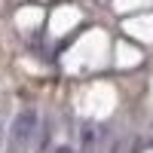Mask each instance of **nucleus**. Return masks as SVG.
Segmentation results:
<instances>
[{
    "label": "nucleus",
    "mask_w": 153,
    "mask_h": 153,
    "mask_svg": "<svg viewBox=\"0 0 153 153\" xmlns=\"http://www.w3.org/2000/svg\"><path fill=\"white\" fill-rule=\"evenodd\" d=\"M37 126H40V117H37L34 107H25L16 120H12L9 129V147L12 150H28L37 138Z\"/></svg>",
    "instance_id": "obj_1"
},
{
    "label": "nucleus",
    "mask_w": 153,
    "mask_h": 153,
    "mask_svg": "<svg viewBox=\"0 0 153 153\" xmlns=\"http://www.w3.org/2000/svg\"><path fill=\"white\" fill-rule=\"evenodd\" d=\"M83 144H86V147L92 144V129H89V126H86V129H83Z\"/></svg>",
    "instance_id": "obj_2"
},
{
    "label": "nucleus",
    "mask_w": 153,
    "mask_h": 153,
    "mask_svg": "<svg viewBox=\"0 0 153 153\" xmlns=\"http://www.w3.org/2000/svg\"><path fill=\"white\" fill-rule=\"evenodd\" d=\"M110 153H123V144L117 141V144H113V147H110Z\"/></svg>",
    "instance_id": "obj_3"
},
{
    "label": "nucleus",
    "mask_w": 153,
    "mask_h": 153,
    "mask_svg": "<svg viewBox=\"0 0 153 153\" xmlns=\"http://www.w3.org/2000/svg\"><path fill=\"white\" fill-rule=\"evenodd\" d=\"M55 153H74V150H71V147H58Z\"/></svg>",
    "instance_id": "obj_4"
}]
</instances>
